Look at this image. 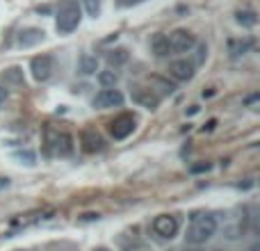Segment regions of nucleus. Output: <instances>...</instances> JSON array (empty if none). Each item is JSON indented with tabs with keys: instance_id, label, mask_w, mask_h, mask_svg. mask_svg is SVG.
<instances>
[{
	"instance_id": "obj_11",
	"label": "nucleus",
	"mask_w": 260,
	"mask_h": 251,
	"mask_svg": "<svg viewBox=\"0 0 260 251\" xmlns=\"http://www.w3.org/2000/svg\"><path fill=\"white\" fill-rule=\"evenodd\" d=\"M169 73L180 82L192 80L194 78V62H189V59H174V62L169 64Z\"/></svg>"
},
{
	"instance_id": "obj_1",
	"label": "nucleus",
	"mask_w": 260,
	"mask_h": 251,
	"mask_svg": "<svg viewBox=\"0 0 260 251\" xmlns=\"http://www.w3.org/2000/svg\"><path fill=\"white\" fill-rule=\"evenodd\" d=\"M215 233H217V217L210 215V212H197L189 219L185 242L199 247V244H206Z\"/></svg>"
},
{
	"instance_id": "obj_16",
	"label": "nucleus",
	"mask_w": 260,
	"mask_h": 251,
	"mask_svg": "<svg viewBox=\"0 0 260 251\" xmlns=\"http://www.w3.org/2000/svg\"><path fill=\"white\" fill-rule=\"evenodd\" d=\"M251 46H253L251 39H231L229 41V50H231V55H233V57L244 55L249 48H251Z\"/></svg>"
},
{
	"instance_id": "obj_19",
	"label": "nucleus",
	"mask_w": 260,
	"mask_h": 251,
	"mask_svg": "<svg viewBox=\"0 0 260 251\" xmlns=\"http://www.w3.org/2000/svg\"><path fill=\"white\" fill-rule=\"evenodd\" d=\"M108 62L112 64V67H121V64L128 62V50L126 48H114L108 53Z\"/></svg>"
},
{
	"instance_id": "obj_18",
	"label": "nucleus",
	"mask_w": 260,
	"mask_h": 251,
	"mask_svg": "<svg viewBox=\"0 0 260 251\" xmlns=\"http://www.w3.org/2000/svg\"><path fill=\"white\" fill-rule=\"evenodd\" d=\"M235 21H238L240 25H244V27H253L258 23V16H256V12H251V9H244V12L235 14Z\"/></svg>"
},
{
	"instance_id": "obj_12",
	"label": "nucleus",
	"mask_w": 260,
	"mask_h": 251,
	"mask_svg": "<svg viewBox=\"0 0 260 251\" xmlns=\"http://www.w3.org/2000/svg\"><path fill=\"white\" fill-rule=\"evenodd\" d=\"M39 41H44V30H39V27H25V30L18 32V46L21 48L37 46Z\"/></svg>"
},
{
	"instance_id": "obj_29",
	"label": "nucleus",
	"mask_w": 260,
	"mask_h": 251,
	"mask_svg": "<svg viewBox=\"0 0 260 251\" xmlns=\"http://www.w3.org/2000/svg\"><path fill=\"white\" fill-rule=\"evenodd\" d=\"M126 251H148V249H144V247H135V249H126Z\"/></svg>"
},
{
	"instance_id": "obj_22",
	"label": "nucleus",
	"mask_w": 260,
	"mask_h": 251,
	"mask_svg": "<svg viewBox=\"0 0 260 251\" xmlns=\"http://www.w3.org/2000/svg\"><path fill=\"white\" fill-rule=\"evenodd\" d=\"M14 158L18 160V165H25V167H35L37 165V155H35V151H16L14 153Z\"/></svg>"
},
{
	"instance_id": "obj_30",
	"label": "nucleus",
	"mask_w": 260,
	"mask_h": 251,
	"mask_svg": "<svg viewBox=\"0 0 260 251\" xmlns=\"http://www.w3.org/2000/svg\"><path fill=\"white\" fill-rule=\"evenodd\" d=\"M187 251H203V249H187Z\"/></svg>"
},
{
	"instance_id": "obj_4",
	"label": "nucleus",
	"mask_w": 260,
	"mask_h": 251,
	"mask_svg": "<svg viewBox=\"0 0 260 251\" xmlns=\"http://www.w3.org/2000/svg\"><path fill=\"white\" fill-rule=\"evenodd\" d=\"M167 41H169L171 53H189V50L197 46V37H194L189 30H185V27L174 30L169 37H167Z\"/></svg>"
},
{
	"instance_id": "obj_3",
	"label": "nucleus",
	"mask_w": 260,
	"mask_h": 251,
	"mask_svg": "<svg viewBox=\"0 0 260 251\" xmlns=\"http://www.w3.org/2000/svg\"><path fill=\"white\" fill-rule=\"evenodd\" d=\"M46 148L57 158H67L73 153V137L67 130L46 128Z\"/></svg>"
},
{
	"instance_id": "obj_25",
	"label": "nucleus",
	"mask_w": 260,
	"mask_h": 251,
	"mask_svg": "<svg viewBox=\"0 0 260 251\" xmlns=\"http://www.w3.org/2000/svg\"><path fill=\"white\" fill-rule=\"evenodd\" d=\"M206 55H208V48H206V44H201V46H199V55H197V62H203V59H206Z\"/></svg>"
},
{
	"instance_id": "obj_6",
	"label": "nucleus",
	"mask_w": 260,
	"mask_h": 251,
	"mask_svg": "<svg viewBox=\"0 0 260 251\" xmlns=\"http://www.w3.org/2000/svg\"><path fill=\"white\" fill-rule=\"evenodd\" d=\"M91 105H94L96 110L121 108V105H123V94L119 89H114V87H110V89H101L99 94L91 99Z\"/></svg>"
},
{
	"instance_id": "obj_7",
	"label": "nucleus",
	"mask_w": 260,
	"mask_h": 251,
	"mask_svg": "<svg viewBox=\"0 0 260 251\" xmlns=\"http://www.w3.org/2000/svg\"><path fill=\"white\" fill-rule=\"evenodd\" d=\"M135 117L130 112H123L119 114V117H114L112 121H110V135H112L114 139H126L128 135H133L135 130Z\"/></svg>"
},
{
	"instance_id": "obj_10",
	"label": "nucleus",
	"mask_w": 260,
	"mask_h": 251,
	"mask_svg": "<svg viewBox=\"0 0 260 251\" xmlns=\"http://www.w3.org/2000/svg\"><path fill=\"white\" fill-rule=\"evenodd\" d=\"M80 144H82V151L85 153H101L105 148V139L101 137V133L99 130H94V128L82 130Z\"/></svg>"
},
{
	"instance_id": "obj_9",
	"label": "nucleus",
	"mask_w": 260,
	"mask_h": 251,
	"mask_svg": "<svg viewBox=\"0 0 260 251\" xmlns=\"http://www.w3.org/2000/svg\"><path fill=\"white\" fill-rule=\"evenodd\" d=\"M130 96H133L135 103L142 105V108H146V110H155L157 105H160V101H162L160 96H157L155 91L151 89V87H137V85L133 87Z\"/></svg>"
},
{
	"instance_id": "obj_20",
	"label": "nucleus",
	"mask_w": 260,
	"mask_h": 251,
	"mask_svg": "<svg viewBox=\"0 0 260 251\" xmlns=\"http://www.w3.org/2000/svg\"><path fill=\"white\" fill-rule=\"evenodd\" d=\"M3 80L5 82H12V85H23V71L18 67L5 69V71H3Z\"/></svg>"
},
{
	"instance_id": "obj_28",
	"label": "nucleus",
	"mask_w": 260,
	"mask_h": 251,
	"mask_svg": "<svg viewBox=\"0 0 260 251\" xmlns=\"http://www.w3.org/2000/svg\"><path fill=\"white\" fill-rule=\"evenodd\" d=\"M37 12H39V14H48V12H50V7H46V5H44V7H39Z\"/></svg>"
},
{
	"instance_id": "obj_2",
	"label": "nucleus",
	"mask_w": 260,
	"mask_h": 251,
	"mask_svg": "<svg viewBox=\"0 0 260 251\" xmlns=\"http://www.w3.org/2000/svg\"><path fill=\"white\" fill-rule=\"evenodd\" d=\"M80 5L78 0H59L57 5V18H55V27L62 35H69L73 32L78 25H80Z\"/></svg>"
},
{
	"instance_id": "obj_13",
	"label": "nucleus",
	"mask_w": 260,
	"mask_h": 251,
	"mask_svg": "<svg viewBox=\"0 0 260 251\" xmlns=\"http://www.w3.org/2000/svg\"><path fill=\"white\" fill-rule=\"evenodd\" d=\"M148 87H151V89L155 91L160 99H162V94L169 96V94H174V91H176V85H174V82L165 80L162 76H151V78H148Z\"/></svg>"
},
{
	"instance_id": "obj_5",
	"label": "nucleus",
	"mask_w": 260,
	"mask_h": 251,
	"mask_svg": "<svg viewBox=\"0 0 260 251\" xmlns=\"http://www.w3.org/2000/svg\"><path fill=\"white\" fill-rule=\"evenodd\" d=\"M153 233L162 240H171L178 233V217L174 215H157L153 219Z\"/></svg>"
},
{
	"instance_id": "obj_15",
	"label": "nucleus",
	"mask_w": 260,
	"mask_h": 251,
	"mask_svg": "<svg viewBox=\"0 0 260 251\" xmlns=\"http://www.w3.org/2000/svg\"><path fill=\"white\" fill-rule=\"evenodd\" d=\"M151 50L155 53V57H167V55H171L169 41H167V35H162V32L153 35V37H151Z\"/></svg>"
},
{
	"instance_id": "obj_21",
	"label": "nucleus",
	"mask_w": 260,
	"mask_h": 251,
	"mask_svg": "<svg viewBox=\"0 0 260 251\" xmlns=\"http://www.w3.org/2000/svg\"><path fill=\"white\" fill-rule=\"evenodd\" d=\"M99 82L103 85V89H110V87L117 85V73L112 69H105V71H99Z\"/></svg>"
},
{
	"instance_id": "obj_8",
	"label": "nucleus",
	"mask_w": 260,
	"mask_h": 251,
	"mask_svg": "<svg viewBox=\"0 0 260 251\" xmlns=\"http://www.w3.org/2000/svg\"><path fill=\"white\" fill-rule=\"evenodd\" d=\"M30 71H32V78H35L37 82L50 80V76H53V71H55L53 57H50V55H39V57H35L30 62Z\"/></svg>"
},
{
	"instance_id": "obj_14",
	"label": "nucleus",
	"mask_w": 260,
	"mask_h": 251,
	"mask_svg": "<svg viewBox=\"0 0 260 251\" xmlns=\"http://www.w3.org/2000/svg\"><path fill=\"white\" fill-rule=\"evenodd\" d=\"M244 233V212L242 217H229V226H224V235L229 240H238Z\"/></svg>"
},
{
	"instance_id": "obj_23",
	"label": "nucleus",
	"mask_w": 260,
	"mask_h": 251,
	"mask_svg": "<svg viewBox=\"0 0 260 251\" xmlns=\"http://www.w3.org/2000/svg\"><path fill=\"white\" fill-rule=\"evenodd\" d=\"M82 3H85V9L91 18H96L101 14V0H82Z\"/></svg>"
},
{
	"instance_id": "obj_26",
	"label": "nucleus",
	"mask_w": 260,
	"mask_h": 251,
	"mask_svg": "<svg viewBox=\"0 0 260 251\" xmlns=\"http://www.w3.org/2000/svg\"><path fill=\"white\" fill-rule=\"evenodd\" d=\"M7 96H9L7 87H5V85H0V105H3V103H5V101H7Z\"/></svg>"
},
{
	"instance_id": "obj_27",
	"label": "nucleus",
	"mask_w": 260,
	"mask_h": 251,
	"mask_svg": "<svg viewBox=\"0 0 260 251\" xmlns=\"http://www.w3.org/2000/svg\"><path fill=\"white\" fill-rule=\"evenodd\" d=\"M135 3H142V0H119L121 7H128V5H135Z\"/></svg>"
},
{
	"instance_id": "obj_31",
	"label": "nucleus",
	"mask_w": 260,
	"mask_h": 251,
	"mask_svg": "<svg viewBox=\"0 0 260 251\" xmlns=\"http://www.w3.org/2000/svg\"><path fill=\"white\" fill-rule=\"evenodd\" d=\"M96 251H108V249H96Z\"/></svg>"
},
{
	"instance_id": "obj_24",
	"label": "nucleus",
	"mask_w": 260,
	"mask_h": 251,
	"mask_svg": "<svg viewBox=\"0 0 260 251\" xmlns=\"http://www.w3.org/2000/svg\"><path fill=\"white\" fill-rule=\"evenodd\" d=\"M208 169H210V162H201V165L192 167V174H201V171H208Z\"/></svg>"
},
{
	"instance_id": "obj_17",
	"label": "nucleus",
	"mask_w": 260,
	"mask_h": 251,
	"mask_svg": "<svg viewBox=\"0 0 260 251\" xmlns=\"http://www.w3.org/2000/svg\"><path fill=\"white\" fill-rule=\"evenodd\" d=\"M80 71L85 73V76L96 73V71H99V59H96L94 55H82V57H80Z\"/></svg>"
}]
</instances>
